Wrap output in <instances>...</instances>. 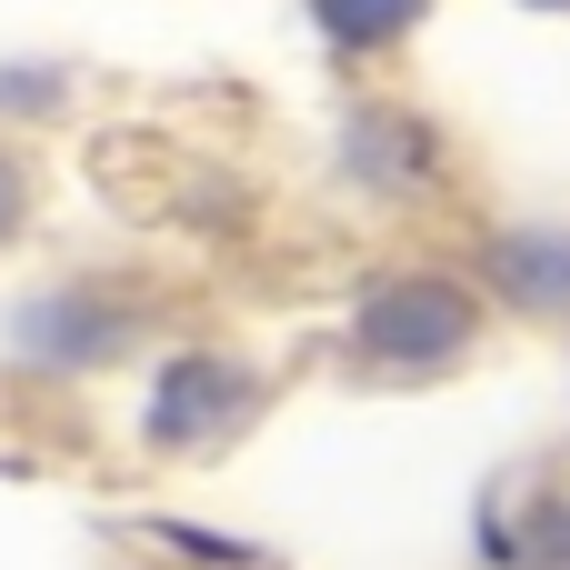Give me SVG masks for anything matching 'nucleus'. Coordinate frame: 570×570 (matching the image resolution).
Returning <instances> with one entry per match:
<instances>
[{
	"mask_svg": "<svg viewBox=\"0 0 570 570\" xmlns=\"http://www.w3.org/2000/svg\"><path fill=\"white\" fill-rule=\"evenodd\" d=\"M501 271H511L521 291H541V301H551V291H570V240H511V250H501Z\"/></svg>",
	"mask_w": 570,
	"mask_h": 570,
	"instance_id": "obj_4",
	"label": "nucleus"
},
{
	"mask_svg": "<svg viewBox=\"0 0 570 570\" xmlns=\"http://www.w3.org/2000/svg\"><path fill=\"white\" fill-rule=\"evenodd\" d=\"M461 331H471V311H461V291H441V281H401V291H381V301L361 311V341H371L381 361H441V351H461Z\"/></svg>",
	"mask_w": 570,
	"mask_h": 570,
	"instance_id": "obj_1",
	"label": "nucleus"
},
{
	"mask_svg": "<svg viewBox=\"0 0 570 570\" xmlns=\"http://www.w3.org/2000/svg\"><path fill=\"white\" fill-rule=\"evenodd\" d=\"M411 10H421V0H321L331 40H391V30H401Z\"/></svg>",
	"mask_w": 570,
	"mask_h": 570,
	"instance_id": "obj_3",
	"label": "nucleus"
},
{
	"mask_svg": "<svg viewBox=\"0 0 570 570\" xmlns=\"http://www.w3.org/2000/svg\"><path fill=\"white\" fill-rule=\"evenodd\" d=\"M240 401H250V391H240V371H200V361H190V371H170V391H160L150 431H160V441H190V421H200V411H210V421H230Z\"/></svg>",
	"mask_w": 570,
	"mask_h": 570,
	"instance_id": "obj_2",
	"label": "nucleus"
}]
</instances>
